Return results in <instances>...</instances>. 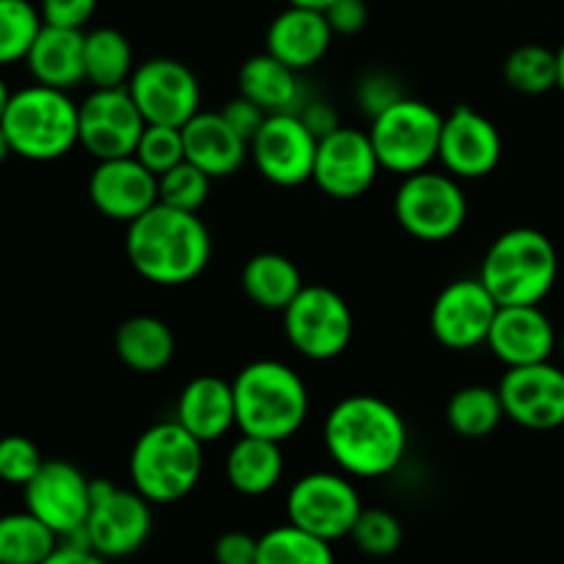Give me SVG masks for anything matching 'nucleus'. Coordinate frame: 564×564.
Listing matches in <instances>:
<instances>
[{
	"label": "nucleus",
	"instance_id": "nucleus-1",
	"mask_svg": "<svg viewBox=\"0 0 564 564\" xmlns=\"http://www.w3.org/2000/svg\"><path fill=\"white\" fill-rule=\"evenodd\" d=\"M330 460L358 479L389 477L408 452V424L391 402L350 394L330 408L323 427Z\"/></svg>",
	"mask_w": 564,
	"mask_h": 564
},
{
	"label": "nucleus",
	"instance_id": "nucleus-2",
	"mask_svg": "<svg viewBox=\"0 0 564 564\" xmlns=\"http://www.w3.org/2000/svg\"><path fill=\"white\" fill-rule=\"evenodd\" d=\"M127 259L149 284L182 286L196 281L213 257V237L198 213H185L169 204L127 224Z\"/></svg>",
	"mask_w": 564,
	"mask_h": 564
},
{
	"label": "nucleus",
	"instance_id": "nucleus-3",
	"mask_svg": "<svg viewBox=\"0 0 564 564\" xmlns=\"http://www.w3.org/2000/svg\"><path fill=\"white\" fill-rule=\"evenodd\" d=\"M237 430L268 441H290L308 416V386L290 364L262 358L240 369L235 380Z\"/></svg>",
	"mask_w": 564,
	"mask_h": 564
},
{
	"label": "nucleus",
	"instance_id": "nucleus-4",
	"mask_svg": "<svg viewBox=\"0 0 564 564\" xmlns=\"http://www.w3.org/2000/svg\"><path fill=\"white\" fill-rule=\"evenodd\" d=\"M560 275L556 248L543 231L518 226L505 231L488 248L479 281L499 306H540Z\"/></svg>",
	"mask_w": 564,
	"mask_h": 564
},
{
	"label": "nucleus",
	"instance_id": "nucleus-5",
	"mask_svg": "<svg viewBox=\"0 0 564 564\" xmlns=\"http://www.w3.org/2000/svg\"><path fill=\"white\" fill-rule=\"evenodd\" d=\"M0 124L11 152L33 163H50L80 143V105L69 91L33 83L11 94Z\"/></svg>",
	"mask_w": 564,
	"mask_h": 564
},
{
	"label": "nucleus",
	"instance_id": "nucleus-6",
	"mask_svg": "<svg viewBox=\"0 0 564 564\" xmlns=\"http://www.w3.org/2000/svg\"><path fill=\"white\" fill-rule=\"evenodd\" d=\"M204 474V444L180 422H158L130 452L132 488L152 505H174L193 494Z\"/></svg>",
	"mask_w": 564,
	"mask_h": 564
},
{
	"label": "nucleus",
	"instance_id": "nucleus-7",
	"mask_svg": "<svg viewBox=\"0 0 564 564\" xmlns=\"http://www.w3.org/2000/svg\"><path fill=\"white\" fill-rule=\"evenodd\" d=\"M444 116L422 99L402 97L383 113L372 116L369 138L378 152L380 169L391 174H416L438 160Z\"/></svg>",
	"mask_w": 564,
	"mask_h": 564
},
{
	"label": "nucleus",
	"instance_id": "nucleus-8",
	"mask_svg": "<svg viewBox=\"0 0 564 564\" xmlns=\"http://www.w3.org/2000/svg\"><path fill=\"white\" fill-rule=\"evenodd\" d=\"M394 215L416 240L444 242L466 226L468 198L449 171L424 169L402 176L394 193Z\"/></svg>",
	"mask_w": 564,
	"mask_h": 564
},
{
	"label": "nucleus",
	"instance_id": "nucleus-9",
	"mask_svg": "<svg viewBox=\"0 0 564 564\" xmlns=\"http://www.w3.org/2000/svg\"><path fill=\"white\" fill-rule=\"evenodd\" d=\"M281 314L286 339L308 361H334L350 347L356 330L350 303L330 286L306 284Z\"/></svg>",
	"mask_w": 564,
	"mask_h": 564
},
{
	"label": "nucleus",
	"instance_id": "nucleus-10",
	"mask_svg": "<svg viewBox=\"0 0 564 564\" xmlns=\"http://www.w3.org/2000/svg\"><path fill=\"white\" fill-rule=\"evenodd\" d=\"M154 527L152 501L135 488H116L108 479H91V512L83 527L88 549L105 560H124L143 549Z\"/></svg>",
	"mask_w": 564,
	"mask_h": 564
},
{
	"label": "nucleus",
	"instance_id": "nucleus-11",
	"mask_svg": "<svg viewBox=\"0 0 564 564\" xmlns=\"http://www.w3.org/2000/svg\"><path fill=\"white\" fill-rule=\"evenodd\" d=\"M361 510V496L345 471L303 474L286 494L290 523L328 543L350 538Z\"/></svg>",
	"mask_w": 564,
	"mask_h": 564
},
{
	"label": "nucleus",
	"instance_id": "nucleus-12",
	"mask_svg": "<svg viewBox=\"0 0 564 564\" xmlns=\"http://www.w3.org/2000/svg\"><path fill=\"white\" fill-rule=\"evenodd\" d=\"M127 91L132 94L147 124L185 127L202 110V83L185 61H143L132 72Z\"/></svg>",
	"mask_w": 564,
	"mask_h": 564
},
{
	"label": "nucleus",
	"instance_id": "nucleus-13",
	"mask_svg": "<svg viewBox=\"0 0 564 564\" xmlns=\"http://www.w3.org/2000/svg\"><path fill=\"white\" fill-rule=\"evenodd\" d=\"M319 138L301 119V113H273L264 119L248 143L259 174L279 187H297L312 180Z\"/></svg>",
	"mask_w": 564,
	"mask_h": 564
},
{
	"label": "nucleus",
	"instance_id": "nucleus-14",
	"mask_svg": "<svg viewBox=\"0 0 564 564\" xmlns=\"http://www.w3.org/2000/svg\"><path fill=\"white\" fill-rule=\"evenodd\" d=\"M22 494L25 510L53 529L58 540L80 534L86 527L91 512V479L72 463L44 460Z\"/></svg>",
	"mask_w": 564,
	"mask_h": 564
},
{
	"label": "nucleus",
	"instance_id": "nucleus-15",
	"mask_svg": "<svg viewBox=\"0 0 564 564\" xmlns=\"http://www.w3.org/2000/svg\"><path fill=\"white\" fill-rule=\"evenodd\" d=\"M147 130L135 99L121 88H94L80 102V147L97 160L130 158Z\"/></svg>",
	"mask_w": 564,
	"mask_h": 564
},
{
	"label": "nucleus",
	"instance_id": "nucleus-16",
	"mask_svg": "<svg viewBox=\"0 0 564 564\" xmlns=\"http://www.w3.org/2000/svg\"><path fill=\"white\" fill-rule=\"evenodd\" d=\"M380 171L383 169L369 132L339 127L330 135L319 138L312 182L325 196L350 202L375 185Z\"/></svg>",
	"mask_w": 564,
	"mask_h": 564
},
{
	"label": "nucleus",
	"instance_id": "nucleus-17",
	"mask_svg": "<svg viewBox=\"0 0 564 564\" xmlns=\"http://www.w3.org/2000/svg\"><path fill=\"white\" fill-rule=\"evenodd\" d=\"M499 303L477 279H457L438 292L430 308V330L446 350H474L485 345Z\"/></svg>",
	"mask_w": 564,
	"mask_h": 564
},
{
	"label": "nucleus",
	"instance_id": "nucleus-18",
	"mask_svg": "<svg viewBox=\"0 0 564 564\" xmlns=\"http://www.w3.org/2000/svg\"><path fill=\"white\" fill-rule=\"evenodd\" d=\"M505 143L501 132L488 116L471 105H457L444 116L438 143V163L457 180H482L501 163Z\"/></svg>",
	"mask_w": 564,
	"mask_h": 564
},
{
	"label": "nucleus",
	"instance_id": "nucleus-19",
	"mask_svg": "<svg viewBox=\"0 0 564 564\" xmlns=\"http://www.w3.org/2000/svg\"><path fill=\"white\" fill-rule=\"evenodd\" d=\"M507 419L527 430H556L564 424V369L551 361L510 367L499 383Z\"/></svg>",
	"mask_w": 564,
	"mask_h": 564
},
{
	"label": "nucleus",
	"instance_id": "nucleus-20",
	"mask_svg": "<svg viewBox=\"0 0 564 564\" xmlns=\"http://www.w3.org/2000/svg\"><path fill=\"white\" fill-rule=\"evenodd\" d=\"M88 198L105 218L132 224L160 202L158 176L135 154L97 160V169L88 176Z\"/></svg>",
	"mask_w": 564,
	"mask_h": 564
},
{
	"label": "nucleus",
	"instance_id": "nucleus-21",
	"mask_svg": "<svg viewBox=\"0 0 564 564\" xmlns=\"http://www.w3.org/2000/svg\"><path fill=\"white\" fill-rule=\"evenodd\" d=\"M485 345L510 369L549 361L560 339L554 323L540 306H499Z\"/></svg>",
	"mask_w": 564,
	"mask_h": 564
},
{
	"label": "nucleus",
	"instance_id": "nucleus-22",
	"mask_svg": "<svg viewBox=\"0 0 564 564\" xmlns=\"http://www.w3.org/2000/svg\"><path fill=\"white\" fill-rule=\"evenodd\" d=\"M334 31L325 11L306 6H286L268 28V53L295 72L317 66L328 55Z\"/></svg>",
	"mask_w": 564,
	"mask_h": 564
},
{
	"label": "nucleus",
	"instance_id": "nucleus-23",
	"mask_svg": "<svg viewBox=\"0 0 564 564\" xmlns=\"http://www.w3.org/2000/svg\"><path fill=\"white\" fill-rule=\"evenodd\" d=\"M176 422L202 444L224 438L231 427H237L235 386L215 375L193 378L176 400Z\"/></svg>",
	"mask_w": 564,
	"mask_h": 564
},
{
	"label": "nucleus",
	"instance_id": "nucleus-24",
	"mask_svg": "<svg viewBox=\"0 0 564 564\" xmlns=\"http://www.w3.org/2000/svg\"><path fill=\"white\" fill-rule=\"evenodd\" d=\"M182 138H185V160L209 174L213 180H224V176L237 174L251 154H248V141L237 135L229 127V121L220 113H207L198 110L185 127H182Z\"/></svg>",
	"mask_w": 564,
	"mask_h": 564
},
{
	"label": "nucleus",
	"instance_id": "nucleus-25",
	"mask_svg": "<svg viewBox=\"0 0 564 564\" xmlns=\"http://www.w3.org/2000/svg\"><path fill=\"white\" fill-rule=\"evenodd\" d=\"M25 64L33 83L61 91L80 86L86 80V33L75 28L42 25L36 42L28 50Z\"/></svg>",
	"mask_w": 564,
	"mask_h": 564
},
{
	"label": "nucleus",
	"instance_id": "nucleus-26",
	"mask_svg": "<svg viewBox=\"0 0 564 564\" xmlns=\"http://www.w3.org/2000/svg\"><path fill=\"white\" fill-rule=\"evenodd\" d=\"M301 72L281 64L279 58L264 50V53L251 55L237 72V91L257 102L268 116L273 113H301L306 105V91H303Z\"/></svg>",
	"mask_w": 564,
	"mask_h": 564
},
{
	"label": "nucleus",
	"instance_id": "nucleus-27",
	"mask_svg": "<svg viewBox=\"0 0 564 564\" xmlns=\"http://www.w3.org/2000/svg\"><path fill=\"white\" fill-rule=\"evenodd\" d=\"M116 356L138 375H158L174 361L176 336L160 317L135 314L116 330Z\"/></svg>",
	"mask_w": 564,
	"mask_h": 564
},
{
	"label": "nucleus",
	"instance_id": "nucleus-28",
	"mask_svg": "<svg viewBox=\"0 0 564 564\" xmlns=\"http://www.w3.org/2000/svg\"><path fill=\"white\" fill-rule=\"evenodd\" d=\"M284 477L279 441L242 435L226 455V479L240 496H268Z\"/></svg>",
	"mask_w": 564,
	"mask_h": 564
},
{
	"label": "nucleus",
	"instance_id": "nucleus-29",
	"mask_svg": "<svg viewBox=\"0 0 564 564\" xmlns=\"http://www.w3.org/2000/svg\"><path fill=\"white\" fill-rule=\"evenodd\" d=\"M242 292L248 301L257 303L264 312H284L297 292L303 290V275L290 257L275 251H262L251 257L240 275Z\"/></svg>",
	"mask_w": 564,
	"mask_h": 564
},
{
	"label": "nucleus",
	"instance_id": "nucleus-30",
	"mask_svg": "<svg viewBox=\"0 0 564 564\" xmlns=\"http://www.w3.org/2000/svg\"><path fill=\"white\" fill-rule=\"evenodd\" d=\"M132 72V44L119 28H94L86 33V80L94 88L127 86Z\"/></svg>",
	"mask_w": 564,
	"mask_h": 564
},
{
	"label": "nucleus",
	"instance_id": "nucleus-31",
	"mask_svg": "<svg viewBox=\"0 0 564 564\" xmlns=\"http://www.w3.org/2000/svg\"><path fill=\"white\" fill-rule=\"evenodd\" d=\"M507 419L505 402H501L499 386H463L452 394L449 405H446V422H449L452 433L460 438H488L496 427Z\"/></svg>",
	"mask_w": 564,
	"mask_h": 564
},
{
	"label": "nucleus",
	"instance_id": "nucleus-32",
	"mask_svg": "<svg viewBox=\"0 0 564 564\" xmlns=\"http://www.w3.org/2000/svg\"><path fill=\"white\" fill-rule=\"evenodd\" d=\"M58 543V534L28 510L0 516V564H42Z\"/></svg>",
	"mask_w": 564,
	"mask_h": 564
},
{
	"label": "nucleus",
	"instance_id": "nucleus-33",
	"mask_svg": "<svg viewBox=\"0 0 564 564\" xmlns=\"http://www.w3.org/2000/svg\"><path fill=\"white\" fill-rule=\"evenodd\" d=\"M257 564H336V556L328 540L284 523L259 538Z\"/></svg>",
	"mask_w": 564,
	"mask_h": 564
},
{
	"label": "nucleus",
	"instance_id": "nucleus-34",
	"mask_svg": "<svg viewBox=\"0 0 564 564\" xmlns=\"http://www.w3.org/2000/svg\"><path fill=\"white\" fill-rule=\"evenodd\" d=\"M556 53L543 47V44H523V47L512 50L505 61V80L516 91L538 97V94L556 88Z\"/></svg>",
	"mask_w": 564,
	"mask_h": 564
},
{
	"label": "nucleus",
	"instance_id": "nucleus-35",
	"mask_svg": "<svg viewBox=\"0 0 564 564\" xmlns=\"http://www.w3.org/2000/svg\"><path fill=\"white\" fill-rule=\"evenodd\" d=\"M44 20L31 0H0V66L25 61Z\"/></svg>",
	"mask_w": 564,
	"mask_h": 564
},
{
	"label": "nucleus",
	"instance_id": "nucleus-36",
	"mask_svg": "<svg viewBox=\"0 0 564 564\" xmlns=\"http://www.w3.org/2000/svg\"><path fill=\"white\" fill-rule=\"evenodd\" d=\"M209 187H213V176L204 174L191 160H182L180 165L158 176L160 204L185 209V213H198L207 204Z\"/></svg>",
	"mask_w": 564,
	"mask_h": 564
},
{
	"label": "nucleus",
	"instance_id": "nucleus-37",
	"mask_svg": "<svg viewBox=\"0 0 564 564\" xmlns=\"http://www.w3.org/2000/svg\"><path fill=\"white\" fill-rule=\"evenodd\" d=\"M350 538L361 554L383 560V556H391L400 551L405 534H402V523L394 512L375 507V510H361Z\"/></svg>",
	"mask_w": 564,
	"mask_h": 564
},
{
	"label": "nucleus",
	"instance_id": "nucleus-38",
	"mask_svg": "<svg viewBox=\"0 0 564 564\" xmlns=\"http://www.w3.org/2000/svg\"><path fill=\"white\" fill-rule=\"evenodd\" d=\"M135 158L152 171L154 176L165 174L174 165L185 160V138H182V127H165V124H147L141 141H138Z\"/></svg>",
	"mask_w": 564,
	"mask_h": 564
},
{
	"label": "nucleus",
	"instance_id": "nucleus-39",
	"mask_svg": "<svg viewBox=\"0 0 564 564\" xmlns=\"http://www.w3.org/2000/svg\"><path fill=\"white\" fill-rule=\"evenodd\" d=\"M42 466L44 457L31 438H25V435H3L0 438V482L25 488Z\"/></svg>",
	"mask_w": 564,
	"mask_h": 564
},
{
	"label": "nucleus",
	"instance_id": "nucleus-40",
	"mask_svg": "<svg viewBox=\"0 0 564 564\" xmlns=\"http://www.w3.org/2000/svg\"><path fill=\"white\" fill-rule=\"evenodd\" d=\"M402 97H405V94H402L400 83L391 75H386V72H369V75L358 83V105H361L364 113L369 116L383 113L386 108H391V105Z\"/></svg>",
	"mask_w": 564,
	"mask_h": 564
},
{
	"label": "nucleus",
	"instance_id": "nucleus-41",
	"mask_svg": "<svg viewBox=\"0 0 564 564\" xmlns=\"http://www.w3.org/2000/svg\"><path fill=\"white\" fill-rule=\"evenodd\" d=\"M97 3L99 0H42V3H39V14H42L44 25L83 31V28L91 22Z\"/></svg>",
	"mask_w": 564,
	"mask_h": 564
},
{
	"label": "nucleus",
	"instance_id": "nucleus-42",
	"mask_svg": "<svg viewBox=\"0 0 564 564\" xmlns=\"http://www.w3.org/2000/svg\"><path fill=\"white\" fill-rule=\"evenodd\" d=\"M328 25L334 36H356L367 28L369 22V6L367 0H334L325 9Z\"/></svg>",
	"mask_w": 564,
	"mask_h": 564
},
{
	"label": "nucleus",
	"instance_id": "nucleus-43",
	"mask_svg": "<svg viewBox=\"0 0 564 564\" xmlns=\"http://www.w3.org/2000/svg\"><path fill=\"white\" fill-rule=\"evenodd\" d=\"M220 116H224V119L229 121L231 130H235L240 138H246L248 143H251V138L257 135L259 127H262L264 119H268V113H264L257 102L242 97V94H237L235 99H229L226 108L220 110Z\"/></svg>",
	"mask_w": 564,
	"mask_h": 564
},
{
	"label": "nucleus",
	"instance_id": "nucleus-44",
	"mask_svg": "<svg viewBox=\"0 0 564 564\" xmlns=\"http://www.w3.org/2000/svg\"><path fill=\"white\" fill-rule=\"evenodd\" d=\"M259 538L248 532H226L215 540L213 556L218 564H257Z\"/></svg>",
	"mask_w": 564,
	"mask_h": 564
},
{
	"label": "nucleus",
	"instance_id": "nucleus-45",
	"mask_svg": "<svg viewBox=\"0 0 564 564\" xmlns=\"http://www.w3.org/2000/svg\"><path fill=\"white\" fill-rule=\"evenodd\" d=\"M301 119L306 121V127L317 138L330 135V132L341 127L339 113H336L334 105L323 102V99H306V105L301 108Z\"/></svg>",
	"mask_w": 564,
	"mask_h": 564
},
{
	"label": "nucleus",
	"instance_id": "nucleus-46",
	"mask_svg": "<svg viewBox=\"0 0 564 564\" xmlns=\"http://www.w3.org/2000/svg\"><path fill=\"white\" fill-rule=\"evenodd\" d=\"M42 564H110V560L99 556L88 545L80 543H58V549L47 556Z\"/></svg>",
	"mask_w": 564,
	"mask_h": 564
},
{
	"label": "nucleus",
	"instance_id": "nucleus-47",
	"mask_svg": "<svg viewBox=\"0 0 564 564\" xmlns=\"http://www.w3.org/2000/svg\"><path fill=\"white\" fill-rule=\"evenodd\" d=\"M290 6H306V9H317V11H325L328 9L334 0H286Z\"/></svg>",
	"mask_w": 564,
	"mask_h": 564
},
{
	"label": "nucleus",
	"instance_id": "nucleus-48",
	"mask_svg": "<svg viewBox=\"0 0 564 564\" xmlns=\"http://www.w3.org/2000/svg\"><path fill=\"white\" fill-rule=\"evenodd\" d=\"M556 69H560V77H556V88H562V91H564V42H562V47L556 50Z\"/></svg>",
	"mask_w": 564,
	"mask_h": 564
},
{
	"label": "nucleus",
	"instance_id": "nucleus-49",
	"mask_svg": "<svg viewBox=\"0 0 564 564\" xmlns=\"http://www.w3.org/2000/svg\"><path fill=\"white\" fill-rule=\"evenodd\" d=\"M9 154H14V152H11V143H9V135H6L3 124H0V163H3Z\"/></svg>",
	"mask_w": 564,
	"mask_h": 564
},
{
	"label": "nucleus",
	"instance_id": "nucleus-50",
	"mask_svg": "<svg viewBox=\"0 0 564 564\" xmlns=\"http://www.w3.org/2000/svg\"><path fill=\"white\" fill-rule=\"evenodd\" d=\"M9 99H11V91H9V86H6L3 75H0V119H3L6 105H9Z\"/></svg>",
	"mask_w": 564,
	"mask_h": 564
},
{
	"label": "nucleus",
	"instance_id": "nucleus-51",
	"mask_svg": "<svg viewBox=\"0 0 564 564\" xmlns=\"http://www.w3.org/2000/svg\"><path fill=\"white\" fill-rule=\"evenodd\" d=\"M556 347H562V356H564V336H562V339H560V345H556Z\"/></svg>",
	"mask_w": 564,
	"mask_h": 564
}]
</instances>
